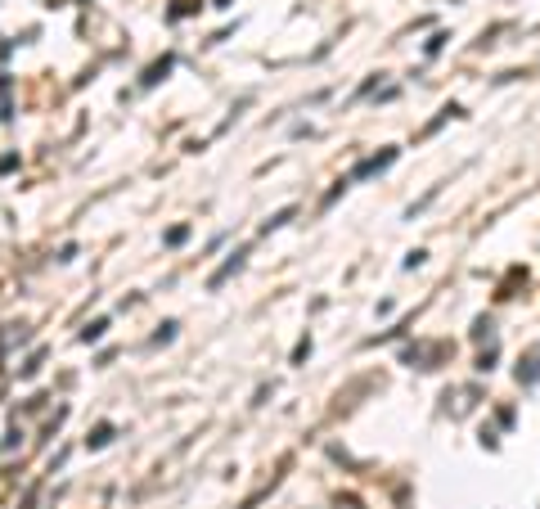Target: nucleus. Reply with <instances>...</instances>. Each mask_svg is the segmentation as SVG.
Masks as SVG:
<instances>
[{"label":"nucleus","mask_w":540,"mask_h":509,"mask_svg":"<svg viewBox=\"0 0 540 509\" xmlns=\"http://www.w3.org/2000/svg\"><path fill=\"white\" fill-rule=\"evenodd\" d=\"M239 266H243V253H234V257H230V262H225V266H221V271H216V275H212V280H207V284H212V289H221V284H225V280H230V275H234V271H239Z\"/></svg>","instance_id":"1"}]
</instances>
